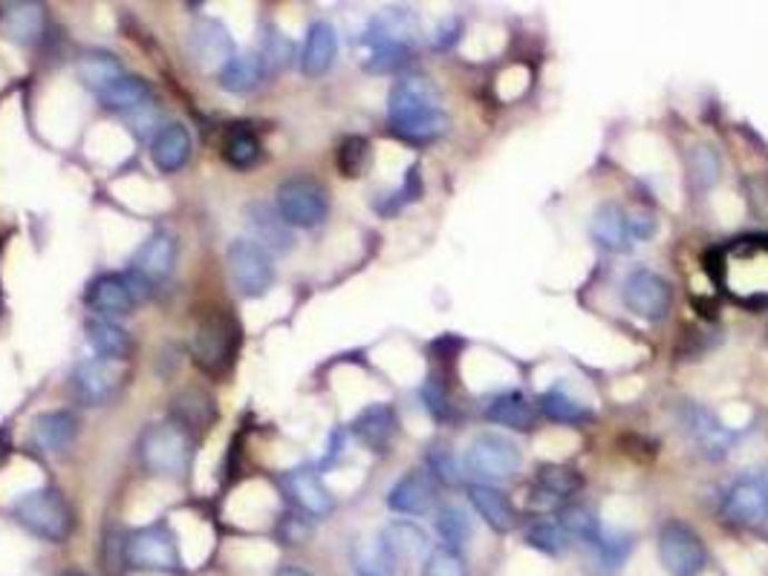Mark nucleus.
<instances>
[{
    "instance_id": "obj_8",
    "label": "nucleus",
    "mask_w": 768,
    "mask_h": 576,
    "mask_svg": "<svg viewBox=\"0 0 768 576\" xmlns=\"http://www.w3.org/2000/svg\"><path fill=\"white\" fill-rule=\"evenodd\" d=\"M722 516L733 525H760L768 519V464L742 473L722 499Z\"/></svg>"
},
{
    "instance_id": "obj_34",
    "label": "nucleus",
    "mask_w": 768,
    "mask_h": 576,
    "mask_svg": "<svg viewBox=\"0 0 768 576\" xmlns=\"http://www.w3.org/2000/svg\"><path fill=\"white\" fill-rule=\"evenodd\" d=\"M555 522L572 536V539H581L583 545H592V542L601 539V525H598V516L592 514L590 507H583V505L558 507Z\"/></svg>"
},
{
    "instance_id": "obj_44",
    "label": "nucleus",
    "mask_w": 768,
    "mask_h": 576,
    "mask_svg": "<svg viewBox=\"0 0 768 576\" xmlns=\"http://www.w3.org/2000/svg\"><path fill=\"white\" fill-rule=\"evenodd\" d=\"M257 156H260V145H257L255 136L246 133V130H237V133L228 139L226 162L232 165V168H252V165L257 162Z\"/></svg>"
},
{
    "instance_id": "obj_31",
    "label": "nucleus",
    "mask_w": 768,
    "mask_h": 576,
    "mask_svg": "<svg viewBox=\"0 0 768 576\" xmlns=\"http://www.w3.org/2000/svg\"><path fill=\"white\" fill-rule=\"evenodd\" d=\"M87 340L107 360H125L130 355V349H134L128 331L121 329L119 324H110V320H93V324L87 326Z\"/></svg>"
},
{
    "instance_id": "obj_29",
    "label": "nucleus",
    "mask_w": 768,
    "mask_h": 576,
    "mask_svg": "<svg viewBox=\"0 0 768 576\" xmlns=\"http://www.w3.org/2000/svg\"><path fill=\"white\" fill-rule=\"evenodd\" d=\"M43 14L41 7L36 3H12L7 7V12L0 14V32L9 38V41L29 43L32 38L41 32Z\"/></svg>"
},
{
    "instance_id": "obj_37",
    "label": "nucleus",
    "mask_w": 768,
    "mask_h": 576,
    "mask_svg": "<svg viewBox=\"0 0 768 576\" xmlns=\"http://www.w3.org/2000/svg\"><path fill=\"white\" fill-rule=\"evenodd\" d=\"M436 534L442 536V542H445V548H463L465 542L474 536V525H471L469 514H465L463 507H442L440 514H436Z\"/></svg>"
},
{
    "instance_id": "obj_39",
    "label": "nucleus",
    "mask_w": 768,
    "mask_h": 576,
    "mask_svg": "<svg viewBox=\"0 0 768 576\" xmlns=\"http://www.w3.org/2000/svg\"><path fill=\"white\" fill-rule=\"evenodd\" d=\"M526 542L534 550H543L549 556H561L570 550L572 536L558 522H534L526 530Z\"/></svg>"
},
{
    "instance_id": "obj_46",
    "label": "nucleus",
    "mask_w": 768,
    "mask_h": 576,
    "mask_svg": "<svg viewBox=\"0 0 768 576\" xmlns=\"http://www.w3.org/2000/svg\"><path fill=\"white\" fill-rule=\"evenodd\" d=\"M460 32H463V21H460V18L442 21L434 32V47L436 50H451V47L460 41Z\"/></svg>"
},
{
    "instance_id": "obj_45",
    "label": "nucleus",
    "mask_w": 768,
    "mask_h": 576,
    "mask_svg": "<svg viewBox=\"0 0 768 576\" xmlns=\"http://www.w3.org/2000/svg\"><path fill=\"white\" fill-rule=\"evenodd\" d=\"M427 461H431V470H434V476L440 478V481H445V485H456V481H460V467H456L454 456H451L449 450L436 447V450L427 456Z\"/></svg>"
},
{
    "instance_id": "obj_22",
    "label": "nucleus",
    "mask_w": 768,
    "mask_h": 576,
    "mask_svg": "<svg viewBox=\"0 0 768 576\" xmlns=\"http://www.w3.org/2000/svg\"><path fill=\"white\" fill-rule=\"evenodd\" d=\"M485 418L491 424H500V427L526 433V429L534 427L538 409H534V404L529 401L526 395L512 389V393H500L498 398H491V404L485 407Z\"/></svg>"
},
{
    "instance_id": "obj_11",
    "label": "nucleus",
    "mask_w": 768,
    "mask_h": 576,
    "mask_svg": "<svg viewBox=\"0 0 768 576\" xmlns=\"http://www.w3.org/2000/svg\"><path fill=\"white\" fill-rule=\"evenodd\" d=\"M125 559L134 570H154V574H168L179 568V548L168 527L150 525L136 530L125 545Z\"/></svg>"
},
{
    "instance_id": "obj_25",
    "label": "nucleus",
    "mask_w": 768,
    "mask_h": 576,
    "mask_svg": "<svg viewBox=\"0 0 768 576\" xmlns=\"http://www.w3.org/2000/svg\"><path fill=\"white\" fill-rule=\"evenodd\" d=\"M76 436H79V421H76V415L65 413V409L41 415L36 421V429H32L36 444L47 453L67 450L76 441Z\"/></svg>"
},
{
    "instance_id": "obj_20",
    "label": "nucleus",
    "mask_w": 768,
    "mask_h": 576,
    "mask_svg": "<svg viewBox=\"0 0 768 576\" xmlns=\"http://www.w3.org/2000/svg\"><path fill=\"white\" fill-rule=\"evenodd\" d=\"M335 56H338V36L327 21H318L309 27L304 41V52H301V70L304 76L318 78L333 67Z\"/></svg>"
},
{
    "instance_id": "obj_3",
    "label": "nucleus",
    "mask_w": 768,
    "mask_h": 576,
    "mask_svg": "<svg viewBox=\"0 0 768 576\" xmlns=\"http://www.w3.org/2000/svg\"><path fill=\"white\" fill-rule=\"evenodd\" d=\"M139 458L157 476H183L191 458V438L179 424H154L142 433Z\"/></svg>"
},
{
    "instance_id": "obj_14",
    "label": "nucleus",
    "mask_w": 768,
    "mask_h": 576,
    "mask_svg": "<svg viewBox=\"0 0 768 576\" xmlns=\"http://www.w3.org/2000/svg\"><path fill=\"white\" fill-rule=\"evenodd\" d=\"M121 378H125V366L121 360H107V358H93L85 360V364L76 369L72 375V387L85 404H105L110 395L119 389Z\"/></svg>"
},
{
    "instance_id": "obj_33",
    "label": "nucleus",
    "mask_w": 768,
    "mask_h": 576,
    "mask_svg": "<svg viewBox=\"0 0 768 576\" xmlns=\"http://www.w3.org/2000/svg\"><path fill=\"white\" fill-rule=\"evenodd\" d=\"M538 407H541V413L547 415L549 421H555V424H583L592 418L590 409L583 407L578 398H572V395L561 387L543 393Z\"/></svg>"
},
{
    "instance_id": "obj_28",
    "label": "nucleus",
    "mask_w": 768,
    "mask_h": 576,
    "mask_svg": "<svg viewBox=\"0 0 768 576\" xmlns=\"http://www.w3.org/2000/svg\"><path fill=\"white\" fill-rule=\"evenodd\" d=\"M581 487L583 478L578 476V470L563 467V464H543L538 476H534V493H541L543 499L549 501L570 499Z\"/></svg>"
},
{
    "instance_id": "obj_35",
    "label": "nucleus",
    "mask_w": 768,
    "mask_h": 576,
    "mask_svg": "<svg viewBox=\"0 0 768 576\" xmlns=\"http://www.w3.org/2000/svg\"><path fill=\"white\" fill-rule=\"evenodd\" d=\"M79 76L90 90L101 92L114 85L116 78H121V63L107 52H90V56L81 58Z\"/></svg>"
},
{
    "instance_id": "obj_21",
    "label": "nucleus",
    "mask_w": 768,
    "mask_h": 576,
    "mask_svg": "<svg viewBox=\"0 0 768 576\" xmlns=\"http://www.w3.org/2000/svg\"><path fill=\"white\" fill-rule=\"evenodd\" d=\"M150 159L163 173H177L191 159V133L183 125H168L154 136Z\"/></svg>"
},
{
    "instance_id": "obj_6",
    "label": "nucleus",
    "mask_w": 768,
    "mask_h": 576,
    "mask_svg": "<svg viewBox=\"0 0 768 576\" xmlns=\"http://www.w3.org/2000/svg\"><path fill=\"white\" fill-rule=\"evenodd\" d=\"M621 302L630 315L641 317L648 324H659L673 306V288L662 275H656L650 268H639L621 286Z\"/></svg>"
},
{
    "instance_id": "obj_42",
    "label": "nucleus",
    "mask_w": 768,
    "mask_h": 576,
    "mask_svg": "<svg viewBox=\"0 0 768 576\" xmlns=\"http://www.w3.org/2000/svg\"><path fill=\"white\" fill-rule=\"evenodd\" d=\"M422 576H469V570H465V559L460 556V550L440 545L425 559Z\"/></svg>"
},
{
    "instance_id": "obj_30",
    "label": "nucleus",
    "mask_w": 768,
    "mask_h": 576,
    "mask_svg": "<svg viewBox=\"0 0 768 576\" xmlns=\"http://www.w3.org/2000/svg\"><path fill=\"white\" fill-rule=\"evenodd\" d=\"M99 99L107 110H139V107H148L150 87L142 78L121 76L107 90L99 92Z\"/></svg>"
},
{
    "instance_id": "obj_23",
    "label": "nucleus",
    "mask_w": 768,
    "mask_h": 576,
    "mask_svg": "<svg viewBox=\"0 0 768 576\" xmlns=\"http://www.w3.org/2000/svg\"><path fill=\"white\" fill-rule=\"evenodd\" d=\"M286 487H289V496L304 514L327 516L333 510V496H329V490L324 487V481H321V476L315 470L289 473Z\"/></svg>"
},
{
    "instance_id": "obj_47",
    "label": "nucleus",
    "mask_w": 768,
    "mask_h": 576,
    "mask_svg": "<svg viewBox=\"0 0 768 576\" xmlns=\"http://www.w3.org/2000/svg\"><path fill=\"white\" fill-rule=\"evenodd\" d=\"M627 222H630V234H633V239H650V237H656V231H659V222H656L653 213H648V211L627 213Z\"/></svg>"
},
{
    "instance_id": "obj_49",
    "label": "nucleus",
    "mask_w": 768,
    "mask_h": 576,
    "mask_svg": "<svg viewBox=\"0 0 768 576\" xmlns=\"http://www.w3.org/2000/svg\"><path fill=\"white\" fill-rule=\"evenodd\" d=\"M61 576H85V574H79V570H67V574H61Z\"/></svg>"
},
{
    "instance_id": "obj_38",
    "label": "nucleus",
    "mask_w": 768,
    "mask_h": 576,
    "mask_svg": "<svg viewBox=\"0 0 768 576\" xmlns=\"http://www.w3.org/2000/svg\"><path fill=\"white\" fill-rule=\"evenodd\" d=\"M688 173L697 188H713V185L719 182V173H722V162H719L717 150H713L711 145H697V148H690Z\"/></svg>"
},
{
    "instance_id": "obj_32",
    "label": "nucleus",
    "mask_w": 768,
    "mask_h": 576,
    "mask_svg": "<svg viewBox=\"0 0 768 576\" xmlns=\"http://www.w3.org/2000/svg\"><path fill=\"white\" fill-rule=\"evenodd\" d=\"M264 78V58L232 56L220 70V85L228 92H246Z\"/></svg>"
},
{
    "instance_id": "obj_48",
    "label": "nucleus",
    "mask_w": 768,
    "mask_h": 576,
    "mask_svg": "<svg viewBox=\"0 0 768 576\" xmlns=\"http://www.w3.org/2000/svg\"><path fill=\"white\" fill-rule=\"evenodd\" d=\"M275 576H313V574H309V570H304V568H280Z\"/></svg>"
},
{
    "instance_id": "obj_5",
    "label": "nucleus",
    "mask_w": 768,
    "mask_h": 576,
    "mask_svg": "<svg viewBox=\"0 0 768 576\" xmlns=\"http://www.w3.org/2000/svg\"><path fill=\"white\" fill-rule=\"evenodd\" d=\"M659 559L670 576H699L708 565V548L693 527L668 522L659 530Z\"/></svg>"
},
{
    "instance_id": "obj_41",
    "label": "nucleus",
    "mask_w": 768,
    "mask_h": 576,
    "mask_svg": "<svg viewBox=\"0 0 768 576\" xmlns=\"http://www.w3.org/2000/svg\"><path fill=\"white\" fill-rule=\"evenodd\" d=\"M693 433H697V441L702 444L705 450H711L713 456H726L728 436L726 429L713 421L711 413H705V409L693 413Z\"/></svg>"
},
{
    "instance_id": "obj_43",
    "label": "nucleus",
    "mask_w": 768,
    "mask_h": 576,
    "mask_svg": "<svg viewBox=\"0 0 768 576\" xmlns=\"http://www.w3.org/2000/svg\"><path fill=\"white\" fill-rule=\"evenodd\" d=\"M407 56H411L407 43L378 41V43H373V56H371V61H367V70L391 72V70H396V67H402V63L407 61Z\"/></svg>"
},
{
    "instance_id": "obj_17",
    "label": "nucleus",
    "mask_w": 768,
    "mask_h": 576,
    "mask_svg": "<svg viewBox=\"0 0 768 576\" xmlns=\"http://www.w3.org/2000/svg\"><path fill=\"white\" fill-rule=\"evenodd\" d=\"M174 266H177V242H174L171 234L159 231L145 239L142 248L136 251L130 271H136L148 282H159L171 275Z\"/></svg>"
},
{
    "instance_id": "obj_18",
    "label": "nucleus",
    "mask_w": 768,
    "mask_h": 576,
    "mask_svg": "<svg viewBox=\"0 0 768 576\" xmlns=\"http://www.w3.org/2000/svg\"><path fill=\"white\" fill-rule=\"evenodd\" d=\"M469 501L480 514V519L498 530V534H509L518 525V510H514L512 499L505 496L500 487L491 485H469Z\"/></svg>"
},
{
    "instance_id": "obj_19",
    "label": "nucleus",
    "mask_w": 768,
    "mask_h": 576,
    "mask_svg": "<svg viewBox=\"0 0 768 576\" xmlns=\"http://www.w3.org/2000/svg\"><path fill=\"white\" fill-rule=\"evenodd\" d=\"M235 41L228 38V29L220 21H199L191 32V56L197 58L199 67H220L232 58Z\"/></svg>"
},
{
    "instance_id": "obj_36",
    "label": "nucleus",
    "mask_w": 768,
    "mask_h": 576,
    "mask_svg": "<svg viewBox=\"0 0 768 576\" xmlns=\"http://www.w3.org/2000/svg\"><path fill=\"white\" fill-rule=\"evenodd\" d=\"M592 550V563L601 568V574H616V570L624 565V559L630 554H633V539L630 536H604L601 534V539L592 542L590 545Z\"/></svg>"
},
{
    "instance_id": "obj_1",
    "label": "nucleus",
    "mask_w": 768,
    "mask_h": 576,
    "mask_svg": "<svg viewBox=\"0 0 768 576\" xmlns=\"http://www.w3.org/2000/svg\"><path fill=\"white\" fill-rule=\"evenodd\" d=\"M387 116L393 133L411 145L434 141L449 130V116L440 107V92L422 76L396 81L387 99Z\"/></svg>"
},
{
    "instance_id": "obj_12",
    "label": "nucleus",
    "mask_w": 768,
    "mask_h": 576,
    "mask_svg": "<svg viewBox=\"0 0 768 576\" xmlns=\"http://www.w3.org/2000/svg\"><path fill=\"white\" fill-rule=\"evenodd\" d=\"M237 346V326L232 317L217 315L208 317L206 324L199 326L197 338H194V355H197L199 366H206L208 373H220L232 364Z\"/></svg>"
},
{
    "instance_id": "obj_15",
    "label": "nucleus",
    "mask_w": 768,
    "mask_h": 576,
    "mask_svg": "<svg viewBox=\"0 0 768 576\" xmlns=\"http://www.w3.org/2000/svg\"><path fill=\"white\" fill-rule=\"evenodd\" d=\"M436 505V487L431 476L422 470H413L402 476L387 493V507L405 516H425Z\"/></svg>"
},
{
    "instance_id": "obj_40",
    "label": "nucleus",
    "mask_w": 768,
    "mask_h": 576,
    "mask_svg": "<svg viewBox=\"0 0 768 576\" xmlns=\"http://www.w3.org/2000/svg\"><path fill=\"white\" fill-rule=\"evenodd\" d=\"M367 162H371V141L362 139V136H349V139L342 141V148H338V170L344 176L356 179V176L364 173Z\"/></svg>"
},
{
    "instance_id": "obj_2",
    "label": "nucleus",
    "mask_w": 768,
    "mask_h": 576,
    "mask_svg": "<svg viewBox=\"0 0 768 576\" xmlns=\"http://www.w3.org/2000/svg\"><path fill=\"white\" fill-rule=\"evenodd\" d=\"M717 254L733 266H748V277L733 282L728 295L746 306H762L768 302V237L766 234H751L728 242L726 248H717Z\"/></svg>"
},
{
    "instance_id": "obj_16",
    "label": "nucleus",
    "mask_w": 768,
    "mask_h": 576,
    "mask_svg": "<svg viewBox=\"0 0 768 576\" xmlns=\"http://www.w3.org/2000/svg\"><path fill=\"white\" fill-rule=\"evenodd\" d=\"M590 234L598 248L610 254H627L633 248V234L627 222V211L619 202H601L590 219Z\"/></svg>"
},
{
    "instance_id": "obj_10",
    "label": "nucleus",
    "mask_w": 768,
    "mask_h": 576,
    "mask_svg": "<svg viewBox=\"0 0 768 576\" xmlns=\"http://www.w3.org/2000/svg\"><path fill=\"white\" fill-rule=\"evenodd\" d=\"M278 213L289 228H315L329 211L327 190L313 179H289L278 188Z\"/></svg>"
},
{
    "instance_id": "obj_7",
    "label": "nucleus",
    "mask_w": 768,
    "mask_h": 576,
    "mask_svg": "<svg viewBox=\"0 0 768 576\" xmlns=\"http://www.w3.org/2000/svg\"><path fill=\"white\" fill-rule=\"evenodd\" d=\"M228 275L235 280L246 297H264L275 282V266L266 248H260L255 239H237L228 246L226 254Z\"/></svg>"
},
{
    "instance_id": "obj_9",
    "label": "nucleus",
    "mask_w": 768,
    "mask_h": 576,
    "mask_svg": "<svg viewBox=\"0 0 768 576\" xmlns=\"http://www.w3.org/2000/svg\"><path fill=\"white\" fill-rule=\"evenodd\" d=\"M523 464V453L512 438L500 436V433H483L471 441L469 453H465V467L477 478H489V481H500L520 470Z\"/></svg>"
},
{
    "instance_id": "obj_13",
    "label": "nucleus",
    "mask_w": 768,
    "mask_h": 576,
    "mask_svg": "<svg viewBox=\"0 0 768 576\" xmlns=\"http://www.w3.org/2000/svg\"><path fill=\"white\" fill-rule=\"evenodd\" d=\"M85 300L90 306V311L99 315V320H110V324H116L119 317L130 315V309L136 306V295L128 275L99 277V280L90 282Z\"/></svg>"
},
{
    "instance_id": "obj_26",
    "label": "nucleus",
    "mask_w": 768,
    "mask_h": 576,
    "mask_svg": "<svg viewBox=\"0 0 768 576\" xmlns=\"http://www.w3.org/2000/svg\"><path fill=\"white\" fill-rule=\"evenodd\" d=\"M378 542H382V548L387 550L393 563L396 559H416L427 550V534L413 522H391L382 530Z\"/></svg>"
},
{
    "instance_id": "obj_24",
    "label": "nucleus",
    "mask_w": 768,
    "mask_h": 576,
    "mask_svg": "<svg viewBox=\"0 0 768 576\" xmlns=\"http://www.w3.org/2000/svg\"><path fill=\"white\" fill-rule=\"evenodd\" d=\"M246 217H249V231L257 246L260 248L269 246V248H275V251H289V246H292L289 226H286L280 213L272 211L269 205L255 202L249 211H246Z\"/></svg>"
},
{
    "instance_id": "obj_27",
    "label": "nucleus",
    "mask_w": 768,
    "mask_h": 576,
    "mask_svg": "<svg viewBox=\"0 0 768 576\" xmlns=\"http://www.w3.org/2000/svg\"><path fill=\"white\" fill-rule=\"evenodd\" d=\"M353 433L358 436V441L367 444L371 450H384L391 444L393 433H396V415L387 404H376V407H367L356 421H353Z\"/></svg>"
},
{
    "instance_id": "obj_4",
    "label": "nucleus",
    "mask_w": 768,
    "mask_h": 576,
    "mask_svg": "<svg viewBox=\"0 0 768 576\" xmlns=\"http://www.w3.org/2000/svg\"><path fill=\"white\" fill-rule=\"evenodd\" d=\"M14 519L27 527L29 534L47 542H65L72 530V514L61 493L36 490L14 501Z\"/></svg>"
}]
</instances>
